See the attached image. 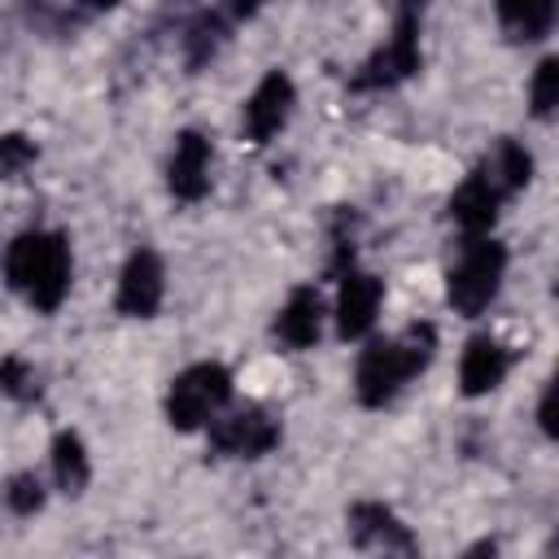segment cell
I'll return each instance as SVG.
<instances>
[{
  "instance_id": "6da1fadb",
  "label": "cell",
  "mask_w": 559,
  "mask_h": 559,
  "mask_svg": "<svg viewBox=\"0 0 559 559\" xmlns=\"http://www.w3.org/2000/svg\"><path fill=\"white\" fill-rule=\"evenodd\" d=\"M437 349V332L432 323H415L393 341H376L371 349H362L358 371H354V389L362 406H384L411 376H419L432 362Z\"/></svg>"
},
{
  "instance_id": "7a4b0ae2",
  "label": "cell",
  "mask_w": 559,
  "mask_h": 559,
  "mask_svg": "<svg viewBox=\"0 0 559 559\" xmlns=\"http://www.w3.org/2000/svg\"><path fill=\"white\" fill-rule=\"evenodd\" d=\"M4 275L35 310L48 314L70 293V249L52 231H22L4 253Z\"/></svg>"
},
{
  "instance_id": "3957f363",
  "label": "cell",
  "mask_w": 559,
  "mask_h": 559,
  "mask_svg": "<svg viewBox=\"0 0 559 559\" xmlns=\"http://www.w3.org/2000/svg\"><path fill=\"white\" fill-rule=\"evenodd\" d=\"M502 271H507V249H502L498 240L476 236V240L463 249V258L450 266V275H445V297H450V306H454L459 314H467V319L485 314L489 301H493L498 288H502Z\"/></svg>"
},
{
  "instance_id": "277c9868",
  "label": "cell",
  "mask_w": 559,
  "mask_h": 559,
  "mask_svg": "<svg viewBox=\"0 0 559 559\" xmlns=\"http://www.w3.org/2000/svg\"><path fill=\"white\" fill-rule=\"evenodd\" d=\"M231 397V376L218 362H197L183 376H175L170 393H166V419L179 432L201 428L205 419H214Z\"/></svg>"
},
{
  "instance_id": "5b68a950",
  "label": "cell",
  "mask_w": 559,
  "mask_h": 559,
  "mask_svg": "<svg viewBox=\"0 0 559 559\" xmlns=\"http://www.w3.org/2000/svg\"><path fill=\"white\" fill-rule=\"evenodd\" d=\"M415 70H419V22H415V9H406L397 17L389 44L367 57V66L358 70L354 87H393V83L411 79Z\"/></svg>"
},
{
  "instance_id": "8992f818",
  "label": "cell",
  "mask_w": 559,
  "mask_h": 559,
  "mask_svg": "<svg viewBox=\"0 0 559 559\" xmlns=\"http://www.w3.org/2000/svg\"><path fill=\"white\" fill-rule=\"evenodd\" d=\"M210 445L218 454L258 459V454H266V450L280 445V424L262 406H245V411H231V415H223V419L210 424Z\"/></svg>"
},
{
  "instance_id": "52a82bcc",
  "label": "cell",
  "mask_w": 559,
  "mask_h": 559,
  "mask_svg": "<svg viewBox=\"0 0 559 559\" xmlns=\"http://www.w3.org/2000/svg\"><path fill=\"white\" fill-rule=\"evenodd\" d=\"M293 100H297L293 79H288L284 70H271V74L253 87V96L245 100V135H249L253 144H266L275 131H284V122H288V114H293Z\"/></svg>"
},
{
  "instance_id": "ba28073f",
  "label": "cell",
  "mask_w": 559,
  "mask_h": 559,
  "mask_svg": "<svg viewBox=\"0 0 559 559\" xmlns=\"http://www.w3.org/2000/svg\"><path fill=\"white\" fill-rule=\"evenodd\" d=\"M162 293H166L162 258L153 249H135L122 266V280H118V310L131 319H148L162 306Z\"/></svg>"
},
{
  "instance_id": "9c48e42d",
  "label": "cell",
  "mask_w": 559,
  "mask_h": 559,
  "mask_svg": "<svg viewBox=\"0 0 559 559\" xmlns=\"http://www.w3.org/2000/svg\"><path fill=\"white\" fill-rule=\"evenodd\" d=\"M380 297H384V288H380L376 275H367V271H345L341 293H336V332H341L345 341L367 336L371 323H376Z\"/></svg>"
},
{
  "instance_id": "30bf717a",
  "label": "cell",
  "mask_w": 559,
  "mask_h": 559,
  "mask_svg": "<svg viewBox=\"0 0 559 559\" xmlns=\"http://www.w3.org/2000/svg\"><path fill=\"white\" fill-rule=\"evenodd\" d=\"M166 183L179 201H201L210 192V140L197 131H183L175 140L170 166H166Z\"/></svg>"
},
{
  "instance_id": "8fae6325",
  "label": "cell",
  "mask_w": 559,
  "mask_h": 559,
  "mask_svg": "<svg viewBox=\"0 0 559 559\" xmlns=\"http://www.w3.org/2000/svg\"><path fill=\"white\" fill-rule=\"evenodd\" d=\"M498 205H502V192H498L493 179L476 166V170L459 183V192L450 197V218H454L467 236H485V231L493 227V218H498Z\"/></svg>"
},
{
  "instance_id": "7c38bea8",
  "label": "cell",
  "mask_w": 559,
  "mask_h": 559,
  "mask_svg": "<svg viewBox=\"0 0 559 559\" xmlns=\"http://www.w3.org/2000/svg\"><path fill=\"white\" fill-rule=\"evenodd\" d=\"M323 332V301L314 288H293L288 301L280 306L275 314V336L288 345V349H310Z\"/></svg>"
},
{
  "instance_id": "4fadbf2b",
  "label": "cell",
  "mask_w": 559,
  "mask_h": 559,
  "mask_svg": "<svg viewBox=\"0 0 559 559\" xmlns=\"http://www.w3.org/2000/svg\"><path fill=\"white\" fill-rule=\"evenodd\" d=\"M507 376V349L493 341V336H472L467 349H463V362H459V384L467 397H480L489 389H498Z\"/></svg>"
},
{
  "instance_id": "5bb4252c",
  "label": "cell",
  "mask_w": 559,
  "mask_h": 559,
  "mask_svg": "<svg viewBox=\"0 0 559 559\" xmlns=\"http://www.w3.org/2000/svg\"><path fill=\"white\" fill-rule=\"evenodd\" d=\"M349 533L358 546H384V550H411V533L397 524V515L380 502H358L349 511Z\"/></svg>"
},
{
  "instance_id": "9a60e30c",
  "label": "cell",
  "mask_w": 559,
  "mask_h": 559,
  "mask_svg": "<svg viewBox=\"0 0 559 559\" xmlns=\"http://www.w3.org/2000/svg\"><path fill=\"white\" fill-rule=\"evenodd\" d=\"M480 170L493 179V188H498L502 197H511V192H520V188L528 183V175H533V157H528L515 140H498V148L485 157Z\"/></svg>"
},
{
  "instance_id": "2e32d148",
  "label": "cell",
  "mask_w": 559,
  "mask_h": 559,
  "mask_svg": "<svg viewBox=\"0 0 559 559\" xmlns=\"http://www.w3.org/2000/svg\"><path fill=\"white\" fill-rule=\"evenodd\" d=\"M498 13L515 39H542L555 22V0H498Z\"/></svg>"
},
{
  "instance_id": "e0dca14e",
  "label": "cell",
  "mask_w": 559,
  "mask_h": 559,
  "mask_svg": "<svg viewBox=\"0 0 559 559\" xmlns=\"http://www.w3.org/2000/svg\"><path fill=\"white\" fill-rule=\"evenodd\" d=\"M52 476H57V485L66 493H83L92 467H87V450H83V441L74 432H57V441H52Z\"/></svg>"
},
{
  "instance_id": "ac0fdd59",
  "label": "cell",
  "mask_w": 559,
  "mask_h": 559,
  "mask_svg": "<svg viewBox=\"0 0 559 559\" xmlns=\"http://www.w3.org/2000/svg\"><path fill=\"white\" fill-rule=\"evenodd\" d=\"M4 502H9V511H17V515L39 511V507H44V485H39V476H35V472H17V476H9V485H4Z\"/></svg>"
},
{
  "instance_id": "d6986e66",
  "label": "cell",
  "mask_w": 559,
  "mask_h": 559,
  "mask_svg": "<svg viewBox=\"0 0 559 559\" xmlns=\"http://www.w3.org/2000/svg\"><path fill=\"white\" fill-rule=\"evenodd\" d=\"M555 105H559V61L546 57L537 66V74H533V114L537 118H550Z\"/></svg>"
},
{
  "instance_id": "ffe728a7",
  "label": "cell",
  "mask_w": 559,
  "mask_h": 559,
  "mask_svg": "<svg viewBox=\"0 0 559 559\" xmlns=\"http://www.w3.org/2000/svg\"><path fill=\"white\" fill-rule=\"evenodd\" d=\"M0 393H9V397H17V402L35 397V393H39L35 371H31L22 358H4V362H0Z\"/></svg>"
},
{
  "instance_id": "44dd1931",
  "label": "cell",
  "mask_w": 559,
  "mask_h": 559,
  "mask_svg": "<svg viewBox=\"0 0 559 559\" xmlns=\"http://www.w3.org/2000/svg\"><path fill=\"white\" fill-rule=\"evenodd\" d=\"M35 162V144L26 135H0V175L13 179Z\"/></svg>"
},
{
  "instance_id": "7402d4cb",
  "label": "cell",
  "mask_w": 559,
  "mask_h": 559,
  "mask_svg": "<svg viewBox=\"0 0 559 559\" xmlns=\"http://www.w3.org/2000/svg\"><path fill=\"white\" fill-rule=\"evenodd\" d=\"M218 39H223V22H218V17H201V22L188 31V57H192V66H201V61L218 48Z\"/></svg>"
},
{
  "instance_id": "603a6c76",
  "label": "cell",
  "mask_w": 559,
  "mask_h": 559,
  "mask_svg": "<svg viewBox=\"0 0 559 559\" xmlns=\"http://www.w3.org/2000/svg\"><path fill=\"white\" fill-rule=\"evenodd\" d=\"M537 419H542V428L555 437V384H546V393H542V406H537Z\"/></svg>"
},
{
  "instance_id": "cb8c5ba5",
  "label": "cell",
  "mask_w": 559,
  "mask_h": 559,
  "mask_svg": "<svg viewBox=\"0 0 559 559\" xmlns=\"http://www.w3.org/2000/svg\"><path fill=\"white\" fill-rule=\"evenodd\" d=\"M258 4H262V0H227V9H231L236 17H253V13H258Z\"/></svg>"
},
{
  "instance_id": "d4e9b609",
  "label": "cell",
  "mask_w": 559,
  "mask_h": 559,
  "mask_svg": "<svg viewBox=\"0 0 559 559\" xmlns=\"http://www.w3.org/2000/svg\"><path fill=\"white\" fill-rule=\"evenodd\" d=\"M83 4H87V9H114L118 0H83Z\"/></svg>"
},
{
  "instance_id": "484cf974",
  "label": "cell",
  "mask_w": 559,
  "mask_h": 559,
  "mask_svg": "<svg viewBox=\"0 0 559 559\" xmlns=\"http://www.w3.org/2000/svg\"><path fill=\"white\" fill-rule=\"evenodd\" d=\"M402 4H406V9H415V4H424V0H402Z\"/></svg>"
}]
</instances>
